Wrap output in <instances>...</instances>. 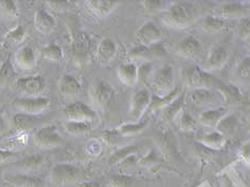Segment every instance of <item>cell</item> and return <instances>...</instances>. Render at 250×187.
I'll list each match as a JSON object with an SVG mask.
<instances>
[{"label": "cell", "instance_id": "1", "mask_svg": "<svg viewBox=\"0 0 250 187\" xmlns=\"http://www.w3.org/2000/svg\"><path fill=\"white\" fill-rule=\"evenodd\" d=\"M197 18L196 9L184 2H177L171 5L164 15V22L170 27L184 28L191 25Z\"/></svg>", "mask_w": 250, "mask_h": 187}, {"label": "cell", "instance_id": "2", "mask_svg": "<svg viewBox=\"0 0 250 187\" xmlns=\"http://www.w3.org/2000/svg\"><path fill=\"white\" fill-rule=\"evenodd\" d=\"M151 87L156 96L165 98L173 90V70L172 67L165 64L152 73L150 76Z\"/></svg>", "mask_w": 250, "mask_h": 187}, {"label": "cell", "instance_id": "3", "mask_svg": "<svg viewBox=\"0 0 250 187\" xmlns=\"http://www.w3.org/2000/svg\"><path fill=\"white\" fill-rule=\"evenodd\" d=\"M81 173V169L72 164H57L50 171V180L57 186H63L76 182Z\"/></svg>", "mask_w": 250, "mask_h": 187}, {"label": "cell", "instance_id": "4", "mask_svg": "<svg viewBox=\"0 0 250 187\" xmlns=\"http://www.w3.org/2000/svg\"><path fill=\"white\" fill-rule=\"evenodd\" d=\"M13 105L20 110V112L38 116L50 106V100L44 98V96H27V98L16 99Z\"/></svg>", "mask_w": 250, "mask_h": 187}, {"label": "cell", "instance_id": "5", "mask_svg": "<svg viewBox=\"0 0 250 187\" xmlns=\"http://www.w3.org/2000/svg\"><path fill=\"white\" fill-rule=\"evenodd\" d=\"M152 95L146 89L138 90L135 92L130 100L129 107V118L132 119L133 123H138L141 118H143L149 108L151 103Z\"/></svg>", "mask_w": 250, "mask_h": 187}, {"label": "cell", "instance_id": "6", "mask_svg": "<svg viewBox=\"0 0 250 187\" xmlns=\"http://www.w3.org/2000/svg\"><path fill=\"white\" fill-rule=\"evenodd\" d=\"M63 113L67 121L91 123L96 118L95 111L82 102H73L66 105L63 108Z\"/></svg>", "mask_w": 250, "mask_h": 187}, {"label": "cell", "instance_id": "7", "mask_svg": "<svg viewBox=\"0 0 250 187\" xmlns=\"http://www.w3.org/2000/svg\"><path fill=\"white\" fill-rule=\"evenodd\" d=\"M92 42L86 32L76 31L72 35V56L77 62H84L91 53Z\"/></svg>", "mask_w": 250, "mask_h": 187}, {"label": "cell", "instance_id": "8", "mask_svg": "<svg viewBox=\"0 0 250 187\" xmlns=\"http://www.w3.org/2000/svg\"><path fill=\"white\" fill-rule=\"evenodd\" d=\"M61 134L56 125H47L37 129L35 143L43 149H53L61 144Z\"/></svg>", "mask_w": 250, "mask_h": 187}, {"label": "cell", "instance_id": "9", "mask_svg": "<svg viewBox=\"0 0 250 187\" xmlns=\"http://www.w3.org/2000/svg\"><path fill=\"white\" fill-rule=\"evenodd\" d=\"M16 88L28 96H39L46 89V81L41 75L22 77L16 81Z\"/></svg>", "mask_w": 250, "mask_h": 187}, {"label": "cell", "instance_id": "10", "mask_svg": "<svg viewBox=\"0 0 250 187\" xmlns=\"http://www.w3.org/2000/svg\"><path fill=\"white\" fill-rule=\"evenodd\" d=\"M90 95L91 99L99 107L107 108L115 99V90L106 82H98L91 88Z\"/></svg>", "mask_w": 250, "mask_h": 187}, {"label": "cell", "instance_id": "11", "mask_svg": "<svg viewBox=\"0 0 250 187\" xmlns=\"http://www.w3.org/2000/svg\"><path fill=\"white\" fill-rule=\"evenodd\" d=\"M162 31L155 24L151 21L145 22L136 32V39L140 43V46H152L160 44L162 40Z\"/></svg>", "mask_w": 250, "mask_h": 187}, {"label": "cell", "instance_id": "12", "mask_svg": "<svg viewBox=\"0 0 250 187\" xmlns=\"http://www.w3.org/2000/svg\"><path fill=\"white\" fill-rule=\"evenodd\" d=\"M184 79L188 86L195 89L208 88L215 83V78L212 75L196 66L184 72Z\"/></svg>", "mask_w": 250, "mask_h": 187}, {"label": "cell", "instance_id": "13", "mask_svg": "<svg viewBox=\"0 0 250 187\" xmlns=\"http://www.w3.org/2000/svg\"><path fill=\"white\" fill-rule=\"evenodd\" d=\"M226 98L223 93L212 91L208 88L195 89L189 94V100L197 106H211L223 102Z\"/></svg>", "mask_w": 250, "mask_h": 187}, {"label": "cell", "instance_id": "14", "mask_svg": "<svg viewBox=\"0 0 250 187\" xmlns=\"http://www.w3.org/2000/svg\"><path fill=\"white\" fill-rule=\"evenodd\" d=\"M14 63L22 71H31L36 67L37 57L35 49L30 46H22L14 54Z\"/></svg>", "mask_w": 250, "mask_h": 187}, {"label": "cell", "instance_id": "15", "mask_svg": "<svg viewBox=\"0 0 250 187\" xmlns=\"http://www.w3.org/2000/svg\"><path fill=\"white\" fill-rule=\"evenodd\" d=\"M3 179L14 187H42L41 179L24 173H4Z\"/></svg>", "mask_w": 250, "mask_h": 187}, {"label": "cell", "instance_id": "16", "mask_svg": "<svg viewBox=\"0 0 250 187\" xmlns=\"http://www.w3.org/2000/svg\"><path fill=\"white\" fill-rule=\"evenodd\" d=\"M167 55L166 49L162 44H155L152 46H138L132 49L130 56L133 58H139L145 60H154L161 59Z\"/></svg>", "mask_w": 250, "mask_h": 187}, {"label": "cell", "instance_id": "17", "mask_svg": "<svg viewBox=\"0 0 250 187\" xmlns=\"http://www.w3.org/2000/svg\"><path fill=\"white\" fill-rule=\"evenodd\" d=\"M35 27L36 29L42 35L52 33L57 27V21L54 16L45 10L40 9L35 14Z\"/></svg>", "mask_w": 250, "mask_h": 187}, {"label": "cell", "instance_id": "18", "mask_svg": "<svg viewBox=\"0 0 250 187\" xmlns=\"http://www.w3.org/2000/svg\"><path fill=\"white\" fill-rule=\"evenodd\" d=\"M118 77L120 81L126 84V86L133 87L139 81L138 76V67L133 62H126V63H122L118 67Z\"/></svg>", "mask_w": 250, "mask_h": 187}, {"label": "cell", "instance_id": "19", "mask_svg": "<svg viewBox=\"0 0 250 187\" xmlns=\"http://www.w3.org/2000/svg\"><path fill=\"white\" fill-rule=\"evenodd\" d=\"M117 54V44L111 39L102 40L96 49V58L102 64H107Z\"/></svg>", "mask_w": 250, "mask_h": 187}, {"label": "cell", "instance_id": "20", "mask_svg": "<svg viewBox=\"0 0 250 187\" xmlns=\"http://www.w3.org/2000/svg\"><path fill=\"white\" fill-rule=\"evenodd\" d=\"M59 91L66 98H72L81 93L82 84L76 77L70 74H64L59 81Z\"/></svg>", "mask_w": 250, "mask_h": 187}, {"label": "cell", "instance_id": "21", "mask_svg": "<svg viewBox=\"0 0 250 187\" xmlns=\"http://www.w3.org/2000/svg\"><path fill=\"white\" fill-rule=\"evenodd\" d=\"M177 52L180 57L192 59L201 52V45L194 37H188L180 42Z\"/></svg>", "mask_w": 250, "mask_h": 187}, {"label": "cell", "instance_id": "22", "mask_svg": "<svg viewBox=\"0 0 250 187\" xmlns=\"http://www.w3.org/2000/svg\"><path fill=\"white\" fill-rule=\"evenodd\" d=\"M86 4L94 15L99 16V18H106L118 7L119 2L105 1V0H91V1H87Z\"/></svg>", "mask_w": 250, "mask_h": 187}, {"label": "cell", "instance_id": "23", "mask_svg": "<svg viewBox=\"0 0 250 187\" xmlns=\"http://www.w3.org/2000/svg\"><path fill=\"white\" fill-rule=\"evenodd\" d=\"M227 60H228V52H227V49L221 46L214 47L208 56L207 67L209 70L221 69L226 64Z\"/></svg>", "mask_w": 250, "mask_h": 187}, {"label": "cell", "instance_id": "24", "mask_svg": "<svg viewBox=\"0 0 250 187\" xmlns=\"http://www.w3.org/2000/svg\"><path fill=\"white\" fill-rule=\"evenodd\" d=\"M39 120L37 116L27 115V113L18 112L12 117L13 126L20 132H26L27 129L32 128L38 124Z\"/></svg>", "mask_w": 250, "mask_h": 187}, {"label": "cell", "instance_id": "25", "mask_svg": "<svg viewBox=\"0 0 250 187\" xmlns=\"http://www.w3.org/2000/svg\"><path fill=\"white\" fill-rule=\"evenodd\" d=\"M203 29L212 35H219V33H224L229 28V22L221 20L218 18H213V16H208L202 22Z\"/></svg>", "mask_w": 250, "mask_h": 187}, {"label": "cell", "instance_id": "26", "mask_svg": "<svg viewBox=\"0 0 250 187\" xmlns=\"http://www.w3.org/2000/svg\"><path fill=\"white\" fill-rule=\"evenodd\" d=\"M225 116H226V109L217 108V109L207 110L201 113L200 117H199V121L206 126H216Z\"/></svg>", "mask_w": 250, "mask_h": 187}, {"label": "cell", "instance_id": "27", "mask_svg": "<svg viewBox=\"0 0 250 187\" xmlns=\"http://www.w3.org/2000/svg\"><path fill=\"white\" fill-rule=\"evenodd\" d=\"M198 140L204 145L212 149H221L226 145V137L219 132H213L199 137Z\"/></svg>", "mask_w": 250, "mask_h": 187}, {"label": "cell", "instance_id": "28", "mask_svg": "<svg viewBox=\"0 0 250 187\" xmlns=\"http://www.w3.org/2000/svg\"><path fill=\"white\" fill-rule=\"evenodd\" d=\"M15 70L10 58L4 60L0 65V87H5L14 81Z\"/></svg>", "mask_w": 250, "mask_h": 187}, {"label": "cell", "instance_id": "29", "mask_svg": "<svg viewBox=\"0 0 250 187\" xmlns=\"http://www.w3.org/2000/svg\"><path fill=\"white\" fill-rule=\"evenodd\" d=\"M183 105V96H180L178 99H174L171 103L164 107L162 111V119L164 121H171L177 116V113L181 110Z\"/></svg>", "mask_w": 250, "mask_h": 187}, {"label": "cell", "instance_id": "30", "mask_svg": "<svg viewBox=\"0 0 250 187\" xmlns=\"http://www.w3.org/2000/svg\"><path fill=\"white\" fill-rule=\"evenodd\" d=\"M64 129L66 133H69L71 135H83L86 134L91 131V123L89 122H76V121H66L63 124Z\"/></svg>", "mask_w": 250, "mask_h": 187}, {"label": "cell", "instance_id": "31", "mask_svg": "<svg viewBox=\"0 0 250 187\" xmlns=\"http://www.w3.org/2000/svg\"><path fill=\"white\" fill-rule=\"evenodd\" d=\"M42 56L47 60L59 62L63 59V50L58 44L52 43L42 49Z\"/></svg>", "mask_w": 250, "mask_h": 187}, {"label": "cell", "instance_id": "32", "mask_svg": "<svg viewBox=\"0 0 250 187\" xmlns=\"http://www.w3.org/2000/svg\"><path fill=\"white\" fill-rule=\"evenodd\" d=\"M0 13L9 20L18 19L20 15L18 5L12 0H1L0 1Z\"/></svg>", "mask_w": 250, "mask_h": 187}, {"label": "cell", "instance_id": "33", "mask_svg": "<svg viewBox=\"0 0 250 187\" xmlns=\"http://www.w3.org/2000/svg\"><path fill=\"white\" fill-rule=\"evenodd\" d=\"M244 13H245V8L242 4L236 2L227 3L223 5L220 10V14L224 18H238V16H242Z\"/></svg>", "mask_w": 250, "mask_h": 187}, {"label": "cell", "instance_id": "34", "mask_svg": "<svg viewBox=\"0 0 250 187\" xmlns=\"http://www.w3.org/2000/svg\"><path fill=\"white\" fill-rule=\"evenodd\" d=\"M137 150L138 148L136 145H129V146H125V148L120 149L111 155V157L109 158V165L112 166V165H117V164H120L125 160V158L133 155Z\"/></svg>", "mask_w": 250, "mask_h": 187}, {"label": "cell", "instance_id": "35", "mask_svg": "<svg viewBox=\"0 0 250 187\" xmlns=\"http://www.w3.org/2000/svg\"><path fill=\"white\" fill-rule=\"evenodd\" d=\"M44 162H45V158L43 155L35 154V155L27 156L24 158V160L20 161V166L21 167V169L35 170L40 166H42Z\"/></svg>", "mask_w": 250, "mask_h": 187}, {"label": "cell", "instance_id": "36", "mask_svg": "<svg viewBox=\"0 0 250 187\" xmlns=\"http://www.w3.org/2000/svg\"><path fill=\"white\" fill-rule=\"evenodd\" d=\"M147 120L144 122H138V123H130V124H125V125H122L118 128V132L120 133L122 137L124 136H129V135H134L137 134L139 132L143 131V129L146 128L147 125Z\"/></svg>", "mask_w": 250, "mask_h": 187}, {"label": "cell", "instance_id": "37", "mask_svg": "<svg viewBox=\"0 0 250 187\" xmlns=\"http://www.w3.org/2000/svg\"><path fill=\"white\" fill-rule=\"evenodd\" d=\"M26 29L21 25L15 27L14 29L8 32L7 37H5V42L12 43V44H20L26 39Z\"/></svg>", "mask_w": 250, "mask_h": 187}, {"label": "cell", "instance_id": "38", "mask_svg": "<svg viewBox=\"0 0 250 187\" xmlns=\"http://www.w3.org/2000/svg\"><path fill=\"white\" fill-rule=\"evenodd\" d=\"M236 126V118L234 116H225L221 120L218 122L217 125V132L221 133L223 135L233 132V129Z\"/></svg>", "mask_w": 250, "mask_h": 187}, {"label": "cell", "instance_id": "39", "mask_svg": "<svg viewBox=\"0 0 250 187\" xmlns=\"http://www.w3.org/2000/svg\"><path fill=\"white\" fill-rule=\"evenodd\" d=\"M101 137L103 138L106 144L110 145H116L121 141L122 136L118 132V129H112V131H105L101 134Z\"/></svg>", "mask_w": 250, "mask_h": 187}, {"label": "cell", "instance_id": "40", "mask_svg": "<svg viewBox=\"0 0 250 187\" xmlns=\"http://www.w3.org/2000/svg\"><path fill=\"white\" fill-rule=\"evenodd\" d=\"M144 5V8L147 11H151V12H155V11L163 10L166 7L167 2L166 1H161V0H146V1L141 2Z\"/></svg>", "mask_w": 250, "mask_h": 187}, {"label": "cell", "instance_id": "41", "mask_svg": "<svg viewBox=\"0 0 250 187\" xmlns=\"http://www.w3.org/2000/svg\"><path fill=\"white\" fill-rule=\"evenodd\" d=\"M235 30L240 37H250V19H242V21L237 24Z\"/></svg>", "mask_w": 250, "mask_h": 187}, {"label": "cell", "instance_id": "42", "mask_svg": "<svg viewBox=\"0 0 250 187\" xmlns=\"http://www.w3.org/2000/svg\"><path fill=\"white\" fill-rule=\"evenodd\" d=\"M110 182L116 187H130L133 180L129 177H125V175H115V177H111Z\"/></svg>", "mask_w": 250, "mask_h": 187}, {"label": "cell", "instance_id": "43", "mask_svg": "<svg viewBox=\"0 0 250 187\" xmlns=\"http://www.w3.org/2000/svg\"><path fill=\"white\" fill-rule=\"evenodd\" d=\"M181 128L185 132L194 131L196 128V121L189 115L184 113L181 119Z\"/></svg>", "mask_w": 250, "mask_h": 187}, {"label": "cell", "instance_id": "44", "mask_svg": "<svg viewBox=\"0 0 250 187\" xmlns=\"http://www.w3.org/2000/svg\"><path fill=\"white\" fill-rule=\"evenodd\" d=\"M238 74L243 78H250V59L244 60L238 66Z\"/></svg>", "mask_w": 250, "mask_h": 187}, {"label": "cell", "instance_id": "45", "mask_svg": "<svg viewBox=\"0 0 250 187\" xmlns=\"http://www.w3.org/2000/svg\"><path fill=\"white\" fill-rule=\"evenodd\" d=\"M49 7H52L53 9L55 10H67L70 8V5L73 3L71 1H50V2H47Z\"/></svg>", "mask_w": 250, "mask_h": 187}, {"label": "cell", "instance_id": "46", "mask_svg": "<svg viewBox=\"0 0 250 187\" xmlns=\"http://www.w3.org/2000/svg\"><path fill=\"white\" fill-rule=\"evenodd\" d=\"M13 156H14V152L7 150V149L0 148V164L4 163V162H8Z\"/></svg>", "mask_w": 250, "mask_h": 187}, {"label": "cell", "instance_id": "47", "mask_svg": "<svg viewBox=\"0 0 250 187\" xmlns=\"http://www.w3.org/2000/svg\"><path fill=\"white\" fill-rule=\"evenodd\" d=\"M241 156L244 161L250 165V143L243 146L241 150Z\"/></svg>", "mask_w": 250, "mask_h": 187}, {"label": "cell", "instance_id": "48", "mask_svg": "<svg viewBox=\"0 0 250 187\" xmlns=\"http://www.w3.org/2000/svg\"><path fill=\"white\" fill-rule=\"evenodd\" d=\"M7 128H8L7 121H5V119L3 118L2 113L0 112V136H1L5 131H7Z\"/></svg>", "mask_w": 250, "mask_h": 187}, {"label": "cell", "instance_id": "49", "mask_svg": "<svg viewBox=\"0 0 250 187\" xmlns=\"http://www.w3.org/2000/svg\"><path fill=\"white\" fill-rule=\"evenodd\" d=\"M78 187H100V184L90 181V182H83L81 184H78Z\"/></svg>", "mask_w": 250, "mask_h": 187}, {"label": "cell", "instance_id": "50", "mask_svg": "<svg viewBox=\"0 0 250 187\" xmlns=\"http://www.w3.org/2000/svg\"><path fill=\"white\" fill-rule=\"evenodd\" d=\"M247 45H248V47L250 48V37L247 38Z\"/></svg>", "mask_w": 250, "mask_h": 187}, {"label": "cell", "instance_id": "51", "mask_svg": "<svg viewBox=\"0 0 250 187\" xmlns=\"http://www.w3.org/2000/svg\"><path fill=\"white\" fill-rule=\"evenodd\" d=\"M248 127H249V131H250V119H249V124H248Z\"/></svg>", "mask_w": 250, "mask_h": 187}]
</instances>
